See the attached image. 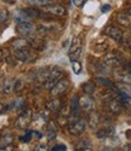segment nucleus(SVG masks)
I'll list each match as a JSON object with an SVG mask.
<instances>
[{
  "label": "nucleus",
  "instance_id": "nucleus-9",
  "mask_svg": "<svg viewBox=\"0 0 131 151\" xmlns=\"http://www.w3.org/2000/svg\"><path fill=\"white\" fill-rule=\"evenodd\" d=\"M80 108H81V110L88 111V112H90L91 110H93V108H94V100H93V98L90 97V94L85 93V94L80 97Z\"/></svg>",
  "mask_w": 131,
  "mask_h": 151
},
{
  "label": "nucleus",
  "instance_id": "nucleus-18",
  "mask_svg": "<svg viewBox=\"0 0 131 151\" xmlns=\"http://www.w3.org/2000/svg\"><path fill=\"white\" fill-rule=\"evenodd\" d=\"M117 22L123 27H131V15L130 14H119L117 16Z\"/></svg>",
  "mask_w": 131,
  "mask_h": 151
},
{
  "label": "nucleus",
  "instance_id": "nucleus-4",
  "mask_svg": "<svg viewBox=\"0 0 131 151\" xmlns=\"http://www.w3.org/2000/svg\"><path fill=\"white\" fill-rule=\"evenodd\" d=\"M69 86H70V80L69 79H61L52 87L49 93H51L52 97H60L68 91Z\"/></svg>",
  "mask_w": 131,
  "mask_h": 151
},
{
  "label": "nucleus",
  "instance_id": "nucleus-11",
  "mask_svg": "<svg viewBox=\"0 0 131 151\" xmlns=\"http://www.w3.org/2000/svg\"><path fill=\"white\" fill-rule=\"evenodd\" d=\"M103 64L107 68H118L120 65V59L115 53H110L105 57L103 59Z\"/></svg>",
  "mask_w": 131,
  "mask_h": 151
},
{
  "label": "nucleus",
  "instance_id": "nucleus-34",
  "mask_svg": "<svg viewBox=\"0 0 131 151\" xmlns=\"http://www.w3.org/2000/svg\"><path fill=\"white\" fill-rule=\"evenodd\" d=\"M10 57V52L6 47H1L0 48V59L1 60H6Z\"/></svg>",
  "mask_w": 131,
  "mask_h": 151
},
{
  "label": "nucleus",
  "instance_id": "nucleus-41",
  "mask_svg": "<svg viewBox=\"0 0 131 151\" xmlns=\"http://www.w3.org/2000/svg\"><path fill=\"white\" fill-rule=\"evenodd\" d=\"M108 10H111V6H110V5H105V6L101 7V11H102V12H106V11H108Z\"/></svg>",
  "mask_w": 131,
  "mask_h": 151
},
{
  "label": "nucleus",
  "instance_id": "nucleus-29",
  "mask_svg": "<svg viewBox=\"0 0 131 151\" xmlns=\"http://www.w3.org/2000/svg\"><path fill=\"white\" fill-rule=\"evenodd\" d=\"M72 70H73V73L76 74V75H78V74H81V71H82V63L80 62V60H72Z\"/></svg>",
  "mask_w": 131,
  "mask_h": 151
},
{
  "label": "nucleus",
  "instance_id": "nucleus-43",
  "mask_svg": "<svg viewBox=\"0 0 131 151\" xmlns=\"http://www.w3.org/2000/svg\"><path fill=\"white\" fill-rule=\"evenodd\" d=\"M127 14H130V15H131V7L129 9V11H127Z\"/></svg>",
  "mask_w": 131,
  "mask_h": 151
},
{
  "label": "nucleus",
  "instance_id": "nucleus-25",
  "mask_svg": "<svg viewBox=\"0 0 131 151\" xmlns=\"http://www.w3.org/2000/svg\"><path fill=\"white\" fill-rule=\"evenodd\" d=\"M76 150H83V151H85V150H91V143H90V140L89 139H81L80 142L77 143V145H76Z\"/></svg>",
  "mask_w": 131,
  "mask_h": 151
},
{
  "label": "nucleus",
  "instance_id": "nucleus-44",
  "mask_svg": "<svg viewBox=\"0 0 131 151\" xmlns=\"http://www.w3.org/2000/svg\"><path fill=\"white\" fill-rule=\"evenodd\" d=\"M130 63H131V60H130Z\"/></svg>",
  "mask_w": 131,
  "mask_h": 151
},
{
  "label": "nucleus",
  "instance_id": "nucleus-27",
  "mask_svg": "<svg viewBox=\"0 0 131 151\" xmlns=\"http://www.w3.org/2000/svg\"><path fill=\"white\" fill-rule=\"evenodd\" d=\"M82 90L84 91V93H87V94H93L94 92H95V83L93 82V81H87V82H84L83 85H82Z\"/></svg>",
  "mask_w": 131,
  "mask_h": 151
},
{
  "label": "nucleus",
  "instance_id": "nucleus-35",
  "mask_svg": "<svg viewBox=\"0 0 131 151\" xmlns=\"http://www.w3.org/2000/svg\"><path fill=\"white\" fill-rule=\"evenodd\" d=\"M24 87V81L22 79H17L15 80V92H19L23 90Z\"/></svg>",
  "mask_w": 131,
  "mask_h": 151
},
{
  "label": "nucleus",
  "instance_id": "nucleus-31",
  "mask_svg": "<svg viewBox=\"0 0 131 151\" xmlns=\"http://www.w3.org/2000/svg\"><path fill=\"white\" fill-rule=\"evenodd\" d=\"M25 11L28 12V15L31 17V19H33V18H37V17H40V16H41V12L38 11V10H36V9H34V7L25 9Z\"/></svg>",
  "mask_w": 131,
  "mask_h": 151
},
{
  "label": "nucleus",
  "instance_id": "nucleus-16",
  "mask_svg": "<svg viewBox=\"0 0 131 151\" xmlns=\"http://www.w3.org/2000/svg\"><path fill=\"white\" fill-rule=\"evenodd\" d=\"M46 108L48 111H52V112H57V111H60L61 109V102L59 99L54 98V99H51L46 103Z\"/></svg>",
  "mask_w": 131,
  "mask_h": 151
},
{
  "label": "nucleus",
  "instance_id": "nucleus-39",
  "mask_svg": "<svg viewBox=\"0 0 131 151\" xmlns=\"http://www.w3.org/2000/svg\"><path fill=\"white\" fill-rule=\"evenodd\" d=\"M72 3L77 6V7H81L84 4V0H72Z\"/></svg>",
  "mask_w": 131,
  "mask_h": 151
},
{
  "label": "nucleus",
  "instance_id": "nucleus-20",
  "mask_svg": "<svg viewBox=\"0 0 131 151\" xmlns=\"http://www.w3.org/2000/svg\"><path fill=\"white\" fill-rule=\"evenodd\" d=\"M99 124H100V116H99V114H98V112H95V111H90V115H89V126H90V128L96 129Z\"/></svg>",
  "mask_w": 131,
  "mask_h": 151
},
{
  "label": "nucleus",
  "instance_id": "nucleus-13",
  "mask_svg": "<svg viewBox=\"0 0 131 151\" xmlns=\"http://www.w3.org/2000/svg\"><path fill=\"white\" fill-rule=\"evenodd\" d=\"M119 99L122 102L123 109H125L131 115V96L129 93H125V92H119Z\"/></svg>",
  "mask_w": 131,
  "mask_h": 151
},
{
  "label": "nucleus",
  "instance_id": "nucleus-10",
  "mask_svg": "<svg viewBox=\"0 0 131 151\" xmlns=\"http://www.w3.org/2000/svg\"><path fill=\"white\" fill-rule=\"evenodd\" d=\"M107 108H108V110L112 112V114L118 115V114H120V111L123 109V105H122L120 99L112 98V99L107 100Z\"/></svg>",
  "mask_w": 131,
  "mask_h": 151
},
{
  "label": "nucleus",
  "instance_id": "nucleus-28",
  "mask_svg": "<svg viewBox=\"0 0 131 151\" xmlns=\"http://www.w3.org/2000/svg\"><path fill=\"white\" fill-rule=\"evenodd\" d=\"M12 142H14V137L12 134H5V135H1L0 138V147H5L7 145H10Z\"/></svg>",
  "mask_w": 131,
  "mask_h": 151
},
{
  "label": "nucleus",
  "instance_id": "nucleus-26",
  "mask_svg": "<svg viewBox=\"0 0 131 151\" xmlns=\"http://www.w3.org/2000/svg\"><path fill=\"white\" fill-rule=\"evenodd\" d=\"M12 47L15 50H19V48H24L29 46V41H27L25 39H15L14 41L11 42Z\"/></svg>",
  "mask_w": 131,
  "mask_h": 151
},
{
  "label": "nucleus",
  "instance_id": "nucleus-8",
  "mask_svg": "<svg viewBox=\"0 0 131 151\" xmlns=\"http://www.w3.org/2000/svg\"><path fill=\"white\" fill-rule=\"evenodd\" d=\"M105 34H106L107 36H110L111 39L118 41V42H120L123 40V36H124L123 30L117 26H108L106 29H105Z\"/></svg>",
  "mask_w": 131,
  "mask_h": 151
},
{
  "label": "nucleus",
  "instance_id": "nucleus-30",
  "mask_svg": "<svg viewBox=\"0 0 131 151\" xmlns=\"http://www.w3.org/2000/svg\"><path fill=\"white\" fill-rule=\"evenodd\" d=\"M27 1L35 5H40V6H48L53 3V0H27Z\"/></svg>",
  "mask_w": 131,
  "mask_h": 151
},
{
  "label": "nucleus",
  "instance_id": "nucleus-37",
  "mask_svg": "<svg viewBox=\"0 0 131 151\" xmlns=\"http://www.w3.org/2000/svg\"><path fill=\"white\" fill-rule=\"evenodd\" d=\"M52 150L53 151H65L66 150V146H65L64 144H58V145H54L53 147H52Z\"/></svg>",
  "mask_w": 131,
  "mask_h": 151
},
{
  "label": "nucleus",
  "instance_id": "nucleus-40",
  "mask_svg": "<svg viewBox=\"0 0 131 151\" xmlns=\"http://www.w3.org/2000/svg\"><path fill=\"white\" fill-rule=\"evenodd\" d=\"M34 150H35V151H36V150H47V146H46V145H37V146H35Z\"/></svg>",
  "mask_w": 131,
  "mask_h": 151
},
{
  "label": "nucleus",
  "instance_id": "nucleus-1",
  "mask_svg": "<svg viewBox=\"0 0 131 151\" xmlns=\"http://www.w3.org/2000/svg\"><path fill=\"white\" fill-rule=\"evenodd\" d=\"M14 57L16 59H18L19 62H23V63H34L37 59V53L35 51H33L31 48H29V46H28V47H24V48L15 50Z\"/></svg>",
  "mask_w": 131,
  "mask_h": 151
},
{
  "label": "nucleus",
  "instance_id": "nucleus-7",
  "mask_svg": "<svg viewBox=\"0 0 131 151\" xmlns=\"http://www.w3.org/2000/svg\"><path fill=\"white\" fill-rule=\"evenodd\" d=\"M36 28L35 26L31 23V21H27V22H21V23H17V27H16V32L19 34V35H33L35 33Z\"/></svg>",
  "mask_w": 131,
  "mask_h": 151
},
{
  "label": "nucleus",
  "instance_id": "nucleus-38",
  "mask_svg": "<svg viewBox=\"0 0 131 151\" xmlns=\"http://www.w3.org/2000/svg\"><path fill=\"white\" fill-rule=\"evenodd\" d=\"M10 109V105L6 104H0V114H5V112Z\"/></svg>",
  "mask_w": 131,
  "mask_h": 151
},
{
  "label": "nucleus",
  "instance_id": "nucleus-6",
  "mask_svg": "<svg viewBox=\"0 0 131 151\" xmlns=\"http://www.w3.org/2000/svg\"><path fill=\"white\" fill-rule=\"evenodd\" d=\"M30 122H31V111L25 108L16 121V127L19 129H25L30 124Z\"/></svg>",
  "mask_w": 131,
  "mask_h": 151
},
{
  "label": "nucleus",
  "instance_id": "nucleus-24",
  "mask_svg": "<svg viewBox=\"0 0 131 151\" xmlns=\"http://www.w3.org/2000/svg\"><path fill=\"white\" fill-rule=\"evenodd\" d=\"M57 137V126L53 121L48 122V129H47V138L48 140H54Z\"/></svg>",
  "mask_w": 131,
  "mask_h": 151
},
{
  "label": "nucleus",
  "instance_id": "nucleus-12",
  "mask_svg": "<svg viewBox=\"0 0 131 151\" xmlns=\"http://www.w3.org/2000/svg\"><path fill=\"white\" fill-rule=\"evenodd\" d=\"M46 12L57 17H63L66 15V9L61 5H48L46 7Z\"/></svg>",
  "mask_w": 131,
  "mask_h": 151
},
{
  "label": "nucleus",
  "instance_id": "nucleus-36",
  "mask_svg": "<svg viewBox=\"0 0 131 151\" xmlns=\"http://www.w3.org/2000/svg\"><path fill=\"white\" fill-rule=\"evenodd\" d=\"M33 134H34V131H28L27 134L23 135V137L21 138V142H23V143H29V142L31 140V138H33Z\"/></svg>",
  "mask_w": 131,
  "mask_h": 151
},
{
  "label": "nucleus",
  "instance_id": "nucleus-3",
  "mask_svg": "<svg viewBox=\"0 0 131 151\" xmlns=\"http://www.w3.org/2000/svg\"><path fill=\"white\" fill-rule=\"evenodd\" d=\"M69 132L72 135H81L85 131V121L82 119H72L69 122Z\"/></svg>",
  "mask_w": 131,
  "mask_h": 151
},
{
  "label": "nucleus",
  "instance_id": "nucleus-5",
  "mask_svg": "<svg viewBox=\"0 0 131 151\" xmlns=\"http://www.w3.org/2000/svg\"><path fill=\"white\" fill-rule=\"evenodd\" d=\"M82 55V42L78 37H75L72 40L70 48H69V58L72 60H77Z\"/></svg>",
  "mask_w": 131,
  "mask_h": 151
},
{
  "label": "nucleus",
  "instance_id": "nucleus-15",
  "mask_svg": "<svg viewBox=\"0 0 131 151\" xmlns=\"http://www.w3.org/2000/svg\"><path fill=\"white\" fill-rule=\"evenodd\" d=\"M49 73H51V69H47V68H42L40 69L37 73H36V81L38 83H42L45 85L48 76H49Z\"/></svg>",
  "mask_w": 131,
  "mask_h": 151
},
{
  "label": "nucleus",
  "instance_id": "nucleus-21",
  "mask_svg": "<svg viewBox=\"0 0 131 151\" xmlns=\"http://www.w3.org/2000/svg\"><path fill=\"white\" fill-rule=\"evenodd\" d=\"M3 92L5 94H10L11 92H15V80L6 79L3 82Z\"/></svg>",
  "mask_w": 131,
  "mask_h": 151
},
{
  "label": "nucleus",
  "instance_id": "nucleus-14",
  "mask_svg": "<svg viewBox=\"0 0 131 151\" xmlns=\"http://www.w3.org/2000/svg\"><path fill=\"white\" fill-rule=\"evenodd\" d=\"M28 41H29V45L33 48H35V50H42L43 46H45V42H43V40L41 39V37L34 36V34L29 36V40Z\"/></svg>",
  "mask_w": 131,
  "mask_h": 151
},
{
  "label": "nucleus",
  "instance_id": "nucleus-33",
  "mask_svg": "<svg viewBox=\"0 0 131 151\" xmlns=\"http://www.w3.org/2000/svg\"><path fill=\"white\" fill-rule=\"evenodd\" d=\"M7 18H9V11L6 9L0 10V27L7 21Z\"/></svg>",
  "mask_w": 131,
  "mask_h": 151
},
{
  "label": "nucleus",
  "instance_id": "nucleus-42",
  "mask_svg": "<svg viewBox=\"0 0 131 151\" xmlns=\"http://www.w3.org/2000/svg\"><path fill=\"white\" fill-rule=\"evenodd\" d=\"M3 1H5V3H9V4H14L16 0H3Z\"/></svg>",
  "mask_w": 131,
  "mask_h": 151
},
{
  "label": "nucleus",
  "instance_id": "nucleus-19",
  "mask_svg": "<svg viewBox=\"0 0 131 151\" xmlns=\"http://www.w3.org/2000/svg\"><path fill=\"white\" fill-rule=\"evenodd\" d=\"M114 134V129L113 127H105V128H100L98 129L96 132V135L98 138H100V139H106V138H110Z\"/></svg>",
  "mask_w": 131,
  "mask_h": 151
},
{
  "label": "nucleus",
  "instance_id": "nucleus-2",
  "mask_svg": "<svg viewBox=\"0 0 131 151\" xmlns=\"http://www.w3.org/2000/svg\"><path fill=\"white\" fill-rule=\"evenodd\" d=\"M64 75H65V71L64 69L59 68V67H53L51 69V73H49V76L46 81V83L43 85L46 88H52L59 80H61L64 78Z\"/></svg>",
  "mask_w": 131,
  "mask_h": 151
},
{
  "label": "nucleus",
  "instance_id": "nucleus-23",
  "mask_svg": "<svg viewBox=\"0 0 131 151\" xmlns=\"http://www.w3.org/2000/svg\"><path fill=\"white\" fill-rule=\"evenodd\" d=\"M10 109L12 110H24L25 109V102H24V98H17L15 100H12V103L10 104Z\"/></svg>",
  "mask_w": 131,
  "mask_h": 151
},
{
  "label": "nucleus",
  "instance_id": "nucleus-17",
  "mask_svg": "<svg viewBox=\"0 0 131 151\" xmlns=\"http://www.w3.org/2000/svg\"><path fill=\"white\" fill-rule=\"evenodd\" d=\"M114 75H115L117 80H119L124 83H130L131 82V74L127 70H119V71L114 73Z\"/></svg>",
  "mask_w": 131,
  "mask_h": 151
},
{
  "label": "nucleus",
  "instance_id": "nucleus-32",
  "mask_svg": "<svg viewBox=\"0 0 131 151\" xmlns=\"http://www.w3.org/2000/svg\"><path fill=\"white\" fill-rule=\"evenodd\" d=\"M96 81H99L100 83H102L103 86H106L107 88H112V90H115V86H114V83H112L110 80H107V79H103V78H98L96 79Z\"/></svg>",
  "mask_w": 131,
  "mask_h": 151
},
{
  "label": "nucleus",
  "instance_id": "nucleus-22",
  "mask_svg": "<svg viewBox=\"0 0 131 151\" xmlns=\"http://www.w3.org/2000/svg\"><path fill=\"white\" fill-rule=\"evenodd\" d=\"M15 19L17 23H21V22H27V21H31V17L28 15V12L25 10H19L16 12L15 15Z\"/></svg>",
  "mask_w": 131,
  "mask_h": 151
}]
</instances>
